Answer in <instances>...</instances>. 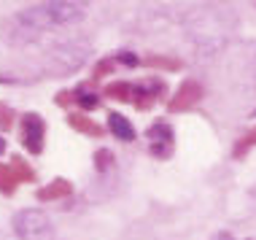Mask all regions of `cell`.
Segmentation results:
<instances>
[{
    "mask_svg": "<svg viewBox=\"0 0 256 240\" xmlns=\"http://www.w3.org/2000/svg\"><path fill=\"white\" fill-rule=\"evenodd\" d=\"M86 57H89V44H84V40H68V44L49 52V57H46V73L68 76V73L78 70L86 62Z\"/></svg>",
    "mask_w": 256,
    "mask_h": 240,
    "instance_id": "7a4b0ae2",
    "label": "cell"
},
{
    "mask_svg": "<svg viewBox=\"0 0 256 240\" xmlns=\"http://www.w3.org/2000/svg\"><path fill=\"white\" fill-rule=\"evenodd\" d=\"M14 230H16L19 240H57L49 216L44 210H36V208L19 210L14 216Z\"/></svg>",
    "mask_w": 256,
    "mask_h": 240,
    "instance_id": "3957f363",
    "label": "cell"
},
{
    "mask_svg": "<svg viewBox=\"0 0 256 240\" xmlns=\"http://www.w3.org/2000/svg\"><path fill=\"white\" fill-rule=\"evenodd\" d=\"M0 152H3V140H0Z\"/></svg>",
    "mask_w": 256,
    "mask_h": 240,
    "instance_id": "8992f818",
    "label": "cell"
},
{
    "mask_svg": "<svg viewBox=\"0 0 256 240\" xmlns=\"http://www.w3.org/2000/svg\"><path fill=\"white\" fill-rule=\"evenodd\" d=\"M108 127H110V132H114L119 140H135V130H132V124H130L124 116L110 114L108 116Z\"/></svg>",
    "mask_w": 256,
    "mask_h": 240,
    "instance_id": "5b68a950",
    "label": "cell"
},
{
    "mask_svg": "<svg viewBox=\"0 0 256 240\" xmlns=\"http://www.w3.org/2000/svg\"><path fill=\"white\" fill-rule=\"evenodd\" d=\"M40 143H44V122L36 114L24 116V146L30 148L32 154L40 152Z\"/></svg>",
    "mask_w": 256,
    "mask_h": 240,
    "instance_id": "277c9868",
    "label": "cell"
},
{
    "mask_svg": "<svg viewBox=\"0 0 256 240\" xmlns=\"http://www.w3.org/2000/svg\"><path fill=\"white\" fill-rule=\"evenodd\" d=\"M84 19V3H68V0H54V3H36L24 8L16 16L19 24L27 27V32L49 30V27L73 24Z\"/></svg>",
    "mask_w": 256,
    "mask_h": 240,
    "instance_id": "6da1fadb",
    "label": "cell"
}]
</instances>
